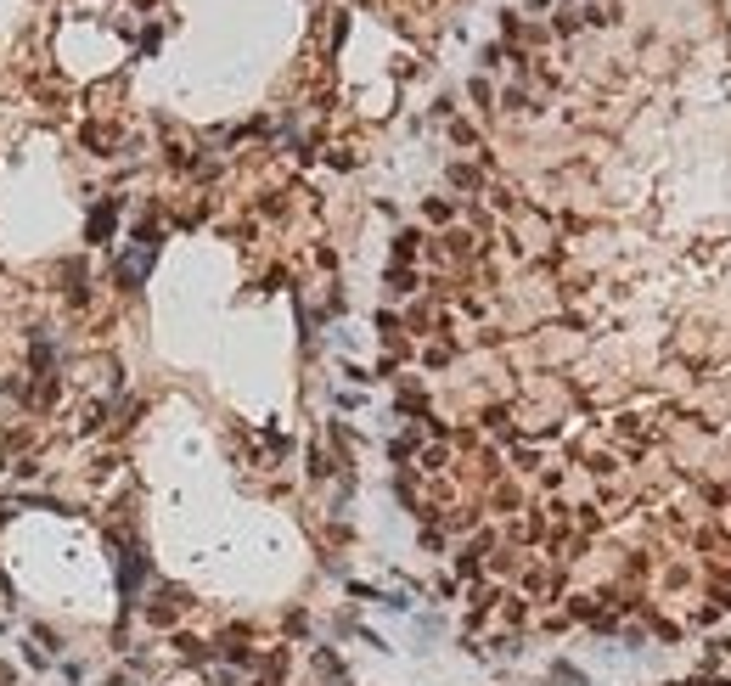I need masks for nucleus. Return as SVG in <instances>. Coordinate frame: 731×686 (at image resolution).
I'll return each mask as SVG.
<instances>
[{
    "instance_id": "nucleus-1",
    "label": "nucleus",
    "mask_w": 731,
    "mask_h": 686,
    "mask_svg": "<svg viewBox=\"0 0 731 686\" xmlns=\"http://www.w3.org/2000/svg\"><path fill=\"white\" fill-rule=\"evenodd\" d=\"M118 208H124L118 197H102V203L91 208V231H84V237H91V242H102V237H107V231L118 225Z\"/></svg>"
}]
</instances>
